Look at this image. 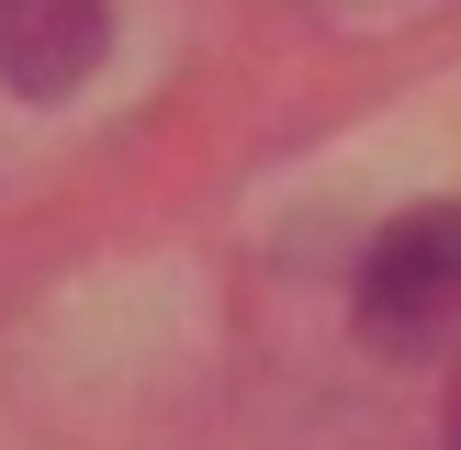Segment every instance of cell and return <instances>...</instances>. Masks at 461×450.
<instances>
[{
	"mask_svg": "<svg viewBox=\"0 0 461 450\" xmlns=\"http://www.w3.org/2000/svg\"><path fill=\"white\" fill-rule=\"evenodd\" d=\"M113 57V0H0V90L68 102Z\"/></svg>",
	"mask_w": 461,
	"mask_h": 450,
	"instance_id": "obj_2",
	"label": "cell"
},
{
	"mask_svg": "<svg viewBox=\"0 0 461 450\" xmlns=\"http://www.w3.org/2000/svg\"><path fill=\"white\" fill-rule=\"evenodd\" d=\"M360 327L372 349L461 360V202H417L360 248Z\"/></svg>",
	"mask_w": 461,
	"mask_h": 450,
	"instance_id": "obj_1",
	"label": "cell"
},
{
	"mask_svg": "<svg viewBox=\"0 0 461 450\" xmlns=\"http://www.w3.org/2000/svg\"><path fill=\"white\" fill-rule=\"evenodd\" d=\"M439 439L461 450V360H450V405H439Z\"/></svg>",
	"mask_w": 461,
	"mask_h": 450,
	"instance_id": "obj_3",
	"label": "cell"
}]
</instances>
